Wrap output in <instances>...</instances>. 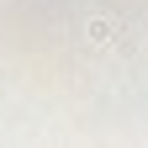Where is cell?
<instances>
[{"instance_id":"cell-1","label":"cell","mask_w":148,"mask_h":148,"mask_svg":"<svg viewBox=\"0 0 148 148\" xmlns=\"http://www.w3.org/2000/svg\"><path fill=\"white\" fill-rule=\"evenodd\" d=\"M85 32H90V42H111V21H101V16H95Z\"/></svg>"}]
</instances>
